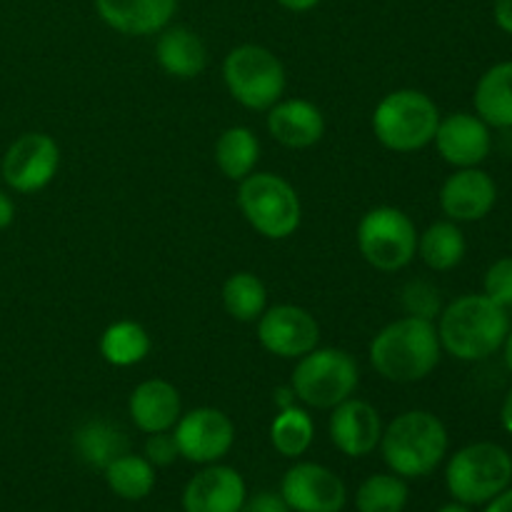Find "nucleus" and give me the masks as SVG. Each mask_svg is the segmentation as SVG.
<instances>
[{"label":"nucleus","mask_w":512,"mask_h":512,"mask_svg":"<svg viewBox=\"0 0 512 512\" xmlns=\"http://www.w3.org/2000/svg\"><path fill=\"white\" fill-rule=\"evenodd\" d=\"M440 350L443 345L433 320L405 315L375 335L370 363L390 383H418L438 368Z\"/></svg>","instance_id":"1"},{"label":"nucleus","mask_w":512,"mask_h":512,"mask_svg":"<svg viewBox=\"0 0 512 512\" xmlns=\"http://www.w3.org/2000/svg\"><path fill=\"white\" fill-rule=\"evenodd\" d=\"M508 333V313L488 295H463L440 313V345L453 358L465 360V363L493 355L495 350L503 348Z\"/></svg>","instance_id":"2"},{"label":"nucleus","mask_w":512,"mask_h":512,"mask_svg":"<svg viewBox=\"0 0 512 512\" xmlns=\"http://www.w3.org/2000/svg\"><path fill=\"white\" fill-rule=\"evenodd\" d=\"M380 450L390 473L400 478H425L448 453V430L438 415L408 410L383 430Z\"/></svg>","instance_id":"3"},{"label":"nucleus","mask_w":512,"mask_h":512,"mask_svg":"<svg viewBox=\"0 0 512 512\" xmlns=\"http://www.w3.org/2000/svg\"><path fill=\"white\" fill-rule=\"evenodd\" d=\"M440 110L423 90L403 88L385 95L373 113V133L388 150L415 153L433 143Z\"/></svg>","instance_id":"4"},{"label":"nucleus","mask_w":512,"mask_h":512,"mask_svg":"<svg viewBox=\"0 0 512 512\" xmlns=\"http://www.w3.org/2000/svg\"><path fill=\"white\" fill-rule=\"evenodd\" d=\"M512 458L498 443H473L460 448L445 468V485L455 503L485 505L510 488Z\"/></svg>","instance_id":"5"},{"label":"nucleus","mask_w":512,"mask_h":512,"mask_svg":"<svg viewBox=\"0 0 512 512\" xmlns=\"http://www.w3.org/2000/svg\"><path fill=\"white\" fill-rule=\"evenodd\" d=\"M223 80L233 100L248 110H270L283 100L285 68L273 50L263 45H238L223 60Z\"/></svg>","instance_id":"6"},{"label":"nucleus","mask_w":512,"mask_h":512,"mask_svg":"<svg viewBox=\"0 0 512 512\" xmlns=\"http://www.w3.org/2000/svg\"><path fill=\"white\" fill-rule=\"evenodd\" d=\"M238 205L245 220L268 240L290 238L303 220L298 193L275 173H250L240 180Z\"/></svg>","instance_id":"7"},{"label":"nucleus","mask_w":512,"mask_h":512,"mask_svg":"<svg viewBox=\"0 0 512 512\" xmlns=\"http://www.w3.org/2000/svg\"><path fill=\"white\" fill-rule=\"evenodd\" d=\"M358 383L360 370L353 355L340 348H315L298 360L290 388L310 408L333 410L353 398Z\"/></svg>","instance_id":"8"},{"label":"nucleus","mask_w":512,"mask_h":512,"mask_svg":"<svg viewBox=\"0 0 512 512\" xmlns=\"http://www.w3.org/2000/svg\"><path fill=\"white\" fill-rule=\"evenodd\" d=\"M418 230L398 208L380 205L368 210L358 223L360 255L380 273H395L418 255Z\"/></svg>","instance_id":"9"},{"label":"nucleus","mask_w":512,"mask_h":512,"mask_svg":"<svg viewBox=\"0 0 512 512\" xmlns=\"http://www.w3.org/2000/svg\"><path fill=\"white\" fill-rule=\"evenodd\" d=\"M60 165V148L50 135L25 133L10 143L0 160V178L15 193H38L53 183Z\"/></svg>","instance_id":"10"},{"label":"nucleus","mask_w":512,"mask_h":512,"mask_svg":"<svg viewBox=\"0 0 512 512\" xmlns=\"http://www.w3.org/2000/svg\"><path fill=\"white\" fill-rule=\"evenodd\" d=\"M180 458L195 465H213L230 453L235 443V425L223 410L195 408L180 415L173 428Z\"/></svg>","instance_id":"11"},{"label":"nucleus","mask_w":512,"mask_h":512,"mask_svg":"<svg viewBox=\"0 0 512 512\" xmlns=\"http://www.w3.org/2000/svg\"><path fill=\"white\" fill-rule=\"evenodd\" d=\"M258 340L275 358L300 360L318 348L320 325L305 308L275 305L258 318Z\"/></svg>","instance_id":"12"},{"label":"nucleus","mask_w":512,"mask_h":512,"mask_svg":"<svg viewBox=\"0 0 512 512\" xmlns=\"http://www.w3.org/2000/svg\"><path fill=\"white\" fill-rule=\"evenodd\" d=\"M280 498L293 512H340L348 503V488L325 465L295 463L283 475Z\"/></svg>","instance_id":"13"},{"label":"nucleus","mask_w":512,"mask_h":512,"mask_svg":"<svg viewBox=\"0 0 512 512\" xmlns=\"http://www.w3.org/2000/svg\"><path fill=\"white\" fill-rule=\"evenodd\" d=\"M248 498L243 475L228 465H205L183 490L185 512H238Z\"/></svg>","instance_id":"14"},{"label":"nucleus","mask_w":512,"mask_h":512,"mask_svg":"<svg viewBox=\"0 0 512 512\" xmlns=\"http://www.w3.org/2000/svg\"><path fill=\"white\" fill-rule=\"evenodd\" d=\"M498 200V185L485 170L458 168L440 190V208L453 223H475L490 215Z\"/></svg>","instance_id":"15"},{"label":"nucleus","mask_w":512,"mask_h":512,"mask_svg":"<svg viewBox=\"0 0 512 512\" xmlns=\"http://www.w3.org/2000/svg\"><path fill=\"white\" fill-rule=\"evenodd\" d=\"M383 438V420L370 403L348 398L335 405L330 415V440L348 458H365Z\"/></svg>","instance_id":"16"},{"label":"nucleus","mask_w":512,"mask_h":512,"mask_svg":"<svg viewBox=\"0 0 512 512\" xmlns=\"http://www.w3.org/2000/svg\"><path fill=\"white\" fill-rule=\"evenodd\" d=\"M433 143L453 168H478L490 155V128L478 115L453 113L440 118Z\"/></svg>","instance_id":"17"},{"label":"nucleus","mask_w":512,"mask_h":512,"mask_svg":"<svg viewBox=\"0 0 512 512\" xmlns=\"http://www.w3.org/2000/svg\"><path fill=\"white\" fill-rule=\"evenodd\" d=\"M100 20L123 35H155L168 28L178 0H95Z\"/></svg>","instance_id":"18"},{"label":"nucleus","mask_w":512,"mask_h":512,"mask_svg":"<svg viewBox=\"0 0 512 512\" xmlns=\"http://www.w3.org/2000/svg\"><path fill=\"white\" fill-rule=\"evenodd\" d=\"M268 133L285 148H313L325 135V118L318 105L310 100H278L268 110Z\"/></svg>","instance_id":"19"},{"label":"nucleus","mask_w":512,"mask_h":512,"mask_svg":"<svg viewBox=\"0 0 512 512\" xmlns=\"http://www.w3.org/2000/svg\"><path fill=\"white\" fill-rule=\"evenodd\" d=\"M128 410L135 428L150 435L173 430L180 415H183V403H180V393L173 383L155 378L145 380L133 390L128 400Z\"/></svg>","instance_id":"20"},{"label":"nucleus","mask_w":512,"mask_h":512,"mask_svg":"<svg viewBox=\"0 0 512 512\" xmlns=\"http://www.w3.org/2000/svg\"><path fill=\"white\" fill-rule=\"evenodd\" d=\"M155 60L173 78L193 80L208 65V50L195 30L185 25H168L160 30L155 43Z\"/></svg>","instance_id":"21"},{"label":"nucleus","mask_w":512,"mask_h":512,"mask_svg":"<svg viewBox=\"0 0 512 512\" xmlns=\"http://www.w3.org/2000/svg\"><path fill=\"white\" fill-rule=\"evenodd\" d=\"M473 103L488 128H512V60L485 70L475 85Z\"/></svg>","instance_id":"22"},{"label":"nucleus","mask_w":512,"mask_h":512,"mask_svg":"<svg viewBox=\"0 0 512 512\" xmlns=\"http://www.w3.org/2000/svg\"><path fill=\"white\" fill-rule=\"evenodd\" d=\"M75 453L90 468L105 470L115 458L128 453V438L118 425L108 420H88L75 430Z\"/></svg>","instance_id":"23"},{"label":"nucleus","mask_w":512,"mask_h":512,"mask_svg":"<svg viewBox=\"0 0 512 512\" xmlns=\"http://www.w3.org/2000/svg\"><path fill=\"white\" fill-rule=\"evenodd\" d=\"M260 160V140L255 133L243 125L223 130L215 140V163L220 173L228 180H245L250 173H255V165Z\"/></svg>","instance_id":"24"},{"label":"nucleus","mask_w":512,"mask_h":512,"mask_svg":"<svg viewBox=\"0 0 512 512\" xmlns=\"http://www.w3.org/2000/svg\"><path fill=\"white\" fill-rule=\"evenodd\" d=\"M150 335L135 320H118L100 335V355L115 368H133L150 353Z\"/></svg>","instance_id":"25"},{"label":"nucleus","mask_w":512,"mask_h":512,"mask_svg":"<svg viewBox=\"0 0 512 512\" xmlns=\"http://www.w3.org/2000/svg\"><path fill=\"white\" fill-rule=\"evenodd\" d=\"M103 473L110 493L123 500H130V503L145 500L155 488V468L145 455H120Z\"/></svg>","instance_id":"26"},{"label":"nucleus","mask_w":512,"mask_h":512,"mask_svg":"<svg viewBox=\"0 0 512 512\" xmlns=\"http://www.w3.org/2000/svg\"><path fill=\"white\" fill-rule=\"evenodd\" d=\"M418 255L430 270H453L465 258V235L453 220L433 223L423 235H418Z\"/></svg>","instance_id":"27"},{"label":"nucleus","mask_w":512,"mask_h":512,"mask_svg":"<svg viewBox=\"0 0 512 512\" xmlns=\"http://www.w3.org/2000/svg\"><path fill=\"white\" fill-rule=\"evenodd\" d=\"M268 290L265 283L253 273H235L223 285L225 313L240 323H255L265 313Z\"/></svg>","instance_id":"28"},{"label":"nucleus","mask_w":512,"mask_h":512,"mask_svg":"<svg viewBox=\"0 0 512 512\" xmlns=\"http://www.w3.org/2000/svg\"><path fill=\"white\" fill-rule=\"evenodd\" d=\"M315 438V425L308 410L290 405V408L278 410L273 425H270V443L283 458H300L308 453Z\"/></svg>","instance_id":"29"},{"label":"nucleus","mask_w":512,"mask_h":512,"mask_svg":"<svg viewBox=\"0 0 512 512\" xmlns=\"http://www.w3.org/2000/svg\"><path fill=\"white\" fill-rule=\"evenodd\" d=\"M410 490L405 478L395 473H378L363 480L355 493L358 512H403Z\"/></svg>","instance_id":"30"},{"label":"nucleus","mask_w":512,"mask_h":512,"mask_svg":"<svg viewBox=\"0 0 512 512\" xmlns=\"http://www.w3.org/2000/svg\"><path fill=\"white\" fill-rule=\"evenodd\" d=\"M403 308L413 318L433 320L440 315V290L428 280H410L403 288Z\"/></svg>","instance_id":"31"},{"label":"nucleus","mask_w":512,"mask_h":512,"mask_svg":"<svg viewBox=\"0 0 512 512\" xmlns=\"http://www.w3.org/2000/svg\"><path fill=\"white\" fill-rule=\"evenodd\" d=\"M485 293L493 303L508 310L512 305V258H500L485 273Z\"/></svg>","instance_id":"32"},{"label":"nucleus","mask_w":512,"mask_h":512,"mask_svg":"<svg viewBox=\"0 0 512 512\" xmlns=\"http://www.w3.org/2000/svg\"><path fill=\"white\" fill-rule=\"evenodd\" d=\"M145 458L153 463V468H168V465H173L180 458L173 430L150 433L148 440H145Z\"/></svg>","instance_id":"33"},{"label":"nucleus","mask_w":512,"mask_h":512,"mask_svg":"<svg viewBox=\"0 0 512 512\" xmlns=\"http://www.w3.org/2000/svg\"><path fill=\"white\" fill-rule=\"evenodd\" d=\"M238 512H293L285 505V500L280 498V493H258L253 498H245L243 508Z\"/></svg>","instance_id":"34"},{"label":"nucleus","mask_w":512,"mask_h":512,"mask_svg":"<svg viewBox=\"0 0 512 512\" xmlns=\"http://www.w3.org/2000/svg\"><path fill=\"white\" fill-rule=\"evenodd\" d=\"M495 23H498L500 30L512 35V0H495L493 5Z\"/></svg>","instance_id":"35"},{"label":"nucleus","mask_w":512,"mask_h":512,"mask_svg":"<svg viewBox=\"0 0 512 512\" xmlns=\"http://www.w3.org/2000/svg\"><path fill=\"white\" fill-rule=\"evenodd\" d=\"M485 512H512V488H505L490 503H485Z\"/></svg>","instance_id":"36"},{"label":"nucleus","mask_w":512,"mask_h":512,"mask_svg":"<svg viewBox=\"0 0 512 512\" xmlns=\"http://www.w3.org/2000/svg\"><path fill=\"white\" fill-rule=\"evenodd\" d=\"M15 220V203L10 200V195H5L0 190V230L10 228V223Z\"/></svg>","instance_id":"37"},{"label":"nucleus","mask_w":512,"mask_h":512,"mask_svg":"<svg viewBox=\"0 0 512 512\" xmlns=\"http://www.w3.org/2000/svg\"><path fill=\"white\" fill-rule=\"evenodd\" d=\"M285 10H293V13H308L315 5H320L323 0H278Z\"/></svg>","instance_id":"38"},{"label":"nucleus","mask_w":512,"mask_h":512,"mask_svg":"<svg viewBox=\"0 0 512 512\" xmlns=\"http://www.w3.org/2000/svg\"><path fill=\"white\" fill-rule=\"evenodd\" d=\"M295 393H293V388H280L278 393H275V398H273V403L278 405V410H285V408H290V405H295Z\"/></svg>","instance_id":"39"},{"label":"nucleus","mask_w":512,"mask_h":512,"mask_svg":"<svg viewBox=\"0 0 512 512\" xmlns=\"http://www.w3.org/2000/svg\"><path fill=\"white\" fill-rule=\"evenodd\" d=\"M500 423H503V428L512 435V390L508 393V398H505L503 410H500Z\"/></svg>","instance_id":"40"},{"label":"nucleus","mask_w":512,"mask_h":512,"mask_svg":"<svg viewBox=\"0 0 512 512\" xmlns=\"http://www.w3.org/2000/svg\"><path fill=\"white\" fill-rule=\"evenodd\" d=\"M505 365H508V370L512 373V330L508 333V338H505Z\"/></svg>","instance_id":"41"},{"label":"nucleus","mask_w":512,"mask_h":512,"mask_svg":"<svg viewBox=\"0 0 512 512\" xmlns=\"http://www.w3.org/2000/svg\"><path fill=\"white\" fill-rule=\"evenodd\" d=\"M438 512H473L470 510V505H463V503H450V505H443Z\"/></svg>","instance_id":"42"}]
</instances>
